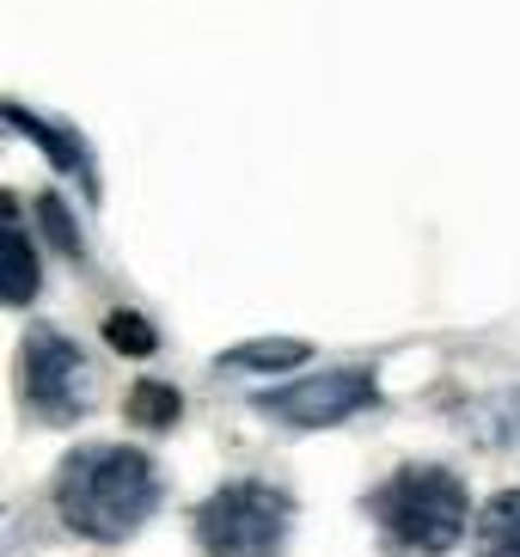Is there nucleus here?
Segmentation results:
<instances>
[{"mask_svg":"<svg viewBox=\"0 0 520 557\" xmlns=\"http://www.w3.org/2000/svg\"><path fill=\"white\" fill-rule=\"evenodd\" d=\"M184 417V398L178 386H165V380H141L129 393V423L135 429H172Z\"/></svg>","mask_w":520,"mask_h":557,"instance_id":"nucleus-10","label":"nucleus"},{"mask_svg":"<svg viewBox=\"0 0 520 557\" xmlns=\"http://www.w3.org/2000/svg\"><path fill=\"white\" fill-rule=\"evenodd\" d=\"M104 344H111L116 356H135V361H147V356H153V349H160V331L147 325L141 312L116 307L111 319H104Z\"/></svg>","mask_w":520,"mask_h":557,"instance_id":"nucleus-11","label":"nucleus"},{"mask_svg":"<svg viewBox=\"0 0 520 557\" xmlns=\"http://www.w3.org/2000/svg\"><path fill=\"white\" fill-rule=\"evenodd\" d=\"M7 123H13L18 135H32L37 148H44V160L55 165V172H67V178L81 184L86 197H98V172H92V153H86V141L67 123H55V116H32L25 104H7Z\"/></svg>","mask_w":520,"mask_h":557,"instance_id":"nucleus-6","label":"nucleus"},{"mask_svg":"<svg viewBox=\"0 0 520 557\" xmlns=\"http://www.w3.org/2000/svg\"><path fill=\"white\" fill-rule=\"evenodd\" d=\"M0 239H7V276H0V295H7V307H25V300L37 295V282H44V270H37L32 233L18 227L13 202H7V227H0Z\"/></svg>","mask_w":520,"mask_h":557,"instance_id":"nucleus-8","label":"nucleus"},{"mask_svg":"<svg viewBox=\"0 0 520 557\" xmlns=\"http://www.w3.org/2000/svg\"><path fill=\"white\" fill-rule=\"evenodd\" d=\"M18 398L37 423H81L92 405V380H86V356L74 349V337L55 325H32L18 344Z\"/></svg>","mask_w":520,"mask_h":557,"instance_id":"nucleus-4","label":"nucleus"},{"mask_svg":"<svg viewBox=\"0 0 520 557\" xmlns=\"http://www.w3.org/2000/svg\"><path fill=\"white\" fill-rule=\"evenodd\" d=\"M368 515L398 557H441L466 540L472 503H466V484L447 466H405L374 491Z\"/></svg>","mask_w":520,"mask_h":557,"instance_id":"nucleus-2","label":"nucleus"},{"mask_svg":"<svg viewBox=\"0 0 520 557\" xmlns=\"http://www.w3.org/2000/svg\"><path fill=\"white\" fill-rule=\"evenodd\" d=\"M478 435H484V442H496V447H520V386H515V393H503L496 405H484Z\"/></svg>","mask_w":520,"mask_h":557,"instance_id":"nucleus-13","label":"nucleus"},{"mask_svg":"<svg viewBox=\"0 0 520 557\" xmlns=\"http://www.w3.org/2000/svg\"><path fill=\"white\" fill-rule=\"evenodd\" d=\"M37 221H44L49 246L62 251V258H81V227H74V214H67V202L55 197V190H44V197H37Z\"/></svg>","mask_w":520,"mask_h":557,"instance_id":"nucleus-12","label":"nucleus"},{"mask_svg":"<svg viewBox=\"0 0 520 557\" xmlns=\"http://www.w3.org/2000/svg\"><path fill=\"white\" fill-rule=\"evenodd\" d=\"M478 557H520V484L484 503V515H478Z\"/></svg>","mask_w":520,"mask_h":557,"instance_id":"nucleus-9","label":"nucleus"},{"mask_svg":"<svg viewBox=\"0 0 520 557\" xmlns=\"http://www.w3.org/2000/svg\"><path fill=\"white\" fill-rule=\"evenodd\" d=\"M368 405H380L374 368H325V374H300L294 386L258 398L263 417H276V423H288V429L349 423V417H356V410H368Z\"/></svg>","mask_w":520,"mask_h":557,"instance_id":"nucleus-5","label":"nucleus"},{"mask_svg":"<svg viewBox=\"0 0 520 557\" xmlns=\"http://www.w3.org/2000/svg\"><path fill=\"white\" fill-rule=\"evenodd\" d=\"M312 361V344L307 337H251V344H233L221 349V374H294Z\"/></svg>","mask_w":520,"mask_h":557,"instance_id":"nucleus-7","label":"nucleus"},{"mask_svg":"<svg viewBox=\"0 0 520 557\" xmlns=\"http://www.w3.org/2000/svg\"><path fill=\"white\" fill-rule=\"evenodd\" d=\"M288 521H294V503L276 484L233 478L196 508V545L209 557H276L288 545Z\"/></svg>","mask_w":520,"mask_h":557,"instance_id":"nucleus-3","label":"nucleus"},{"mask_svg":"<svg viewBox=\"0 0 520 557\" xmlns=\"http://www.w3.org/2000/svg\"><path fill=\"white\" fill-rule=\"evenodd\" d=\"M160 508V472L153 459L116 442L74 447L55 472V515H62L81 540L123 545L141 533V521Z\"/></svg>","mask_w":520,"mask_h":557,"instance_id":"nucleus-1","label":"nucleus"}]
</instances>
